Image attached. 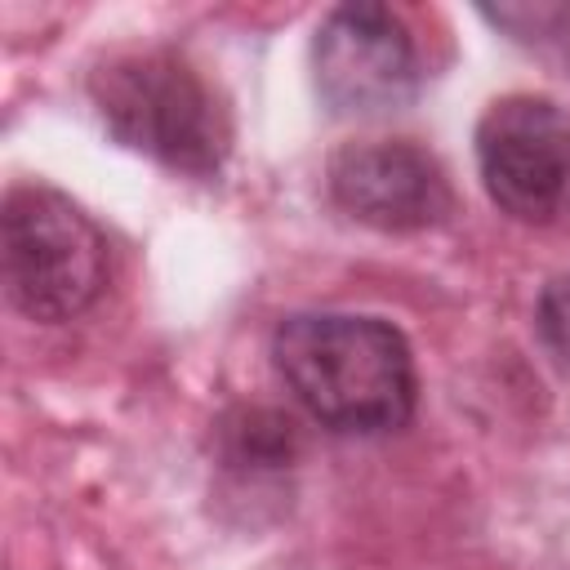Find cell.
<instances>
[{"label": "cell", "mask_w": 570, "mask_h": 570, "mask_svg": "<svg viewBox=\"0 0 570 570\" xmlns=\"http://www.w3.org/2000/svg\"><path fill=\"white\" fill-rule=\"evenodd\" d=\"M272 365L330 432H392L419 405L410 338L370 312H289L272 330Z\"/></svg>", "instance_id": "1"}, {"label": "cell", "mask_w": 570, "mask_h": 570, "mask_svg": "<svg viewBox=\"0 0 570 570\" xmlns=\"http://www.w3.org/2000/svg\"><path fill=\"white\" fill-rule=\"evenodd\" d=\"M89 102L107 134L191 178H214L232 156V111L218 85L178 49H125L89 71Z\"/></svg>", "instance_id": "2"}, {"label": "cell", "mask_w": 570, "mask_h": 570, "mask_svg": "<svg viewBox=\"0 0 570 570\" xmlns=\"http://www.w3.org/2000/svg\"><path fill=\"white\" fill-rule=\"evenodd\" d=\"M0 276L13 312L62 325L102 294L107 236L58 187L13 183L0 200Z\"/></svg>", "instance_id": "3"}, {"label": "cell", "mask_w": 570, "mask_h": 570, "mask_svg": "<svg viewBox=\"0 0 570 570\" xmlns=\"http://www.w3.org/2000/svg\"><path fill=\"white\" fill-rule=\"evenodd\" d=\"M312 80L334 116L401 111L423 89L419 36L392 4H334L312 36Z\"/></svg>", "instance_id": "4"}, {"label": "cell", "mask_w": 570, "mask_h": 570, "mask_svg": "<svg viewBox=\"0 0 570 570\" xmlns=\"http://www.w3.org/2000/svg\"><path fill=\"white\" fill-rule=\"evenodd\" d=\"M476 169L508 218L561 223L570 214V107L539 94L494 98L476 120Z\"/></svg>", "instance_id": "5"}, {"label": "cell", "mask_w": 570, "mask_h": 570, "mask_svg": "<svg viewBox=\"0 0 570 570\" xmlns=\"http://www.w3.org/2000/svg\"><path fill=\"white\" fill-rule=\"evenodd\" d=\"M330 200L387 236L432 232L454 214V187L445 165L410 138L343 142L325 165Z\"/></svg>", "instance_id": "6"}, {"label": "cell", "mask_w": 570, "mask_h": 570, "mask_svg": "<svg viewBox=\"0 0 570 570\" xmlns=\"http://www.w3.org/2000/svg\"><path fill=\"white\" fill-rule=\"evenodd\" d=\"M227 459L254 468H281L294 454V423L276 410H236L223 423Z\"/></svg>", "instance_id": "7"}, {"label": "cell", "mask_w": 570, "mask_h": 570, "mask_svg": "<svg viewBox=\"0 0 570 570\" xmlns=\"http://www.w3.org/2000/svg\"><path fill=\"white\" fill-rule=\"evenodd\" d=\"M534 325H539V338L552 347V356L570 365V276H557L543 285L534 303Z\"/></svg>", "instance_id": "8"}]
</instances>
